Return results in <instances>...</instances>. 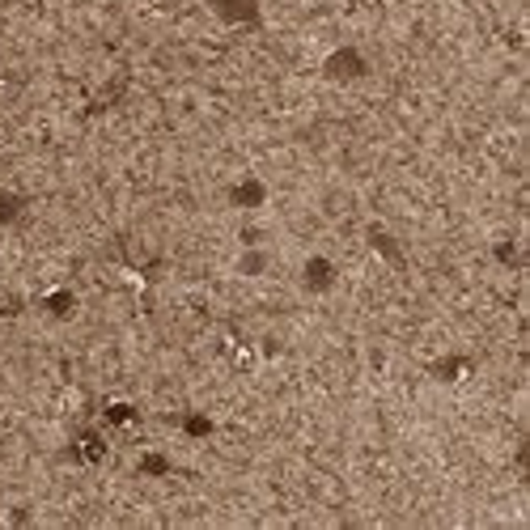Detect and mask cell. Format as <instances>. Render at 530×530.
Masks as SVG:
<instances>
[{
    "instance_id": "cell-2",
    "label": "cell",
    "mask_w": 530,
    "mask_h": 530,
    "mask_svg": "<svg viewBox=\"0 0 530 530\" xmlns=\"http://www.w3.org/2000/svg\"><path fill=\"white\" fill-rule=\"evenodd\" d=\"M331 263H327V259H314V263H310V272H305V280H310V289H327V285H331Z\"/></svg>"
},
{
    "instance_id": "cell-1",
    "label": "cell",
    "mask_w": 530,
    "mask_h": 530,
    "mask_svg": "<svg viewBox=\"0 0 530 530\" xmlns=\"http://www.w3.org/2000/svg\"><path fill=\"white\" fill-rule=\"evenodd\" d=\"M212 4H217V13L226 21H242V17L255 13V0H212Z\"/></svg>"
}]
</instances>
